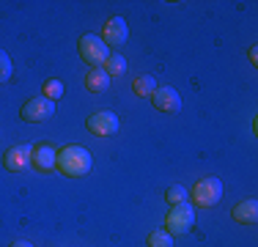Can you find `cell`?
Segmentation results:
<instances>
[{
    "label": "cell",
    "mask_w": 258,
    "mask_h": 247,
    "mask_svg": "<svg viewBox=\"0 0 258 247\" xmlns=\"http://www.w3.org/2000/svg\"><path fill=\"white\" fill-rule=\"evenodd\" d=\"M55 168L69 178H80V176H88L91 173L94 157H91V151L83 146H63L58 151V157H55Z\"/></svg>",
    "instance_id": "1"
},
{
    "label": "cell",
    "mask_w": 258,
    "mask_h": 247,
    "mask_svg": "<svg viewBox=\"0 0 258 247\" xmlns=\"http://www.w3.org/2000/svg\"><path fill=\"white\" fill-rule=\"evenodd\" d=\"M77 47H80V58H83L88 66H94V69L104 66V60L110 58V47L102 41V36L85 33V36H80V44Z\"/></svg>",
    "instance_id": "2"
},
{
    "label": "cell",
    "mask_w": 258,
    "mask_h": 247,
    "mask_svg": "<svg viewBox=\"0 0 258 247\" xmlns=\"http://www.w3.org/2000/svg\"><path fill=\"white\" fill-rule=\"evenodd\" d=\"M195 225V206L192 203H181V206H170L168 217H165V231L170 236H181V233H189Z\"/></svg>",
    "instance_id": "3"
},
{
    "label": "cell",
    "mask_w": 258,
    "mask_h": 247,
    "mask_svg": "<svg viewBox=\"0 0 258 247\" xmlns=\"http://www.w3.org/2000/svg\"><path fill=\"white\" fill-rule=\"evenodd\" d=\"M220 198H223V181H220V178H214V176L201 178V181L192 187V201H195V206H201V209L217 206Z\"/></svg>",
    "instance_id": "4"
},
{
    "label": "cell",
    "mask_w": 258,
    "mask_h": 247,
    "mask_svg": "<svg viewBox=\"0 0 258 247\" xmlns=\"http://www.w3.org/2000/svg\"><path fill=\"white\" fill-rule=\"evenodd\" d=\"M20 115H22V121H28V124L47 121L55 115V102H50L47 96H36V99H30V102L22 104Z\"/></svg>",
    "instance_id": "5"
},
{
    "label": "cell",
    "mask_w": 258,
    "mask_h": 247,
    "mask_svg": "<svg viewBox=\"0 0 258 247\" xmlns=\"http://www.w3.org/2000/svg\"><path fill=\"white\" fill-rule=\"evenodd\" d=\"M85 127H88V132L96 135V138H110V135L118 132V115H115L113 110H99V113L88 115Z\"/></svg>",
    "instance_id": "6"
},
{
    "label": "cell",
    "mask_w": 258,
    "mask_h": 247,
    "mask_svg": "<svg viewBox=\"0 0 258 247\" xmlns=\"http://www.w3.org/2000/svg\"><path fill=\"white\" fill-rule=\"evenodd\" d=\"M129 30H126V20L124 17H110L102 28V41L107 47H121L126 41Z\"/></svg>",
    "instance_id": "7"
},
{
    "label": "cell",
    "mask_w": 258,
    "mask_h": 247,
    "mask_svg": "<svg viewBox=\"0 0 258 247\" xmlns=\"http://www.w3.org/2000/svg\"><path fill=\"white\" fill-rule=\"evenodd\" d=\"M30 157H33V146L22 143V146H14V148L6 151L3 165H6V170H11V173H22L30 165Z\"/></svg>",
    "instance_id": "8"
},
{
    "label": "cell",
    "mask_w": 258,
    "mask_h": 247,
    "mask_svg": "<svg viewBox=\"0 0 258 247\" xmlns=\"http://www.w3.org/2000/svg\"><path fill=\"white\" fill-rule=\"evenodd\" d=\"M151 102H154V107L159 110V113H179L181 110V96H179V91L176 88H159L157 85V91L151 94Z\"/></svg>",
    "instance_id": "9"
},
{
    "label": "cell",
    "mask_w": 258,
    "mask_h": 247,
    "mask_svg": "<svg viewBox=\"0 0 258 247\" xmlns=\"http://www.w3.org/2000/svg\"><path fill=\"white\" fill-rule=\"evenodd\" d=\"M55 157H58V151H55L52 146H36L33 148V157H30V165H33L36 170H41V173H47V170H52L55 168Z\"/></svg>",
    "instance_id": "10"
},
{
    "label": "cell",
    "mask_w": 258,
    "mask_h": 247,
    "mask_svg": "<svg viewBox=\"0 0 258 247\" xmlns=\"http://www.w3.org/2000/svg\"><path fill=\"white\" fill-rule=\"evenodd\" d=\"M231 217L236 220V222H242V225H255V220H258V201H242V203H236V206L231 209Z\"/></svg>",
    "instance_id": "11"
},
{
    "label": "cell",
    "mask_w": 258,
    "mask_h": 247,
    "mask_svg": "<svg viewBox=\"0 0 258 247\" xmlns=\"http://www.w3.org/2000/svg\"><path fill=\"white\" fill-rule=\"evenodd\" d=\"M110 85V77L104 74V69H91L85 74V88L91 91V94H104Z\"/></svg>",
    "instance_id": "12"
},
{
    "label": "cell",
    "mask_w": 258,
    "mask_h": 247,
    "mask_svg": "<svg viewBox=\"0 0 258 247\" xmlns=\"http://www.w3.org/2000/svg\"><path fill=\"white\" fill-rule=\"evenodd\" d=\"M124 72H126V58L118 52H110V58L104 60V74L107 77H121Z\"/></svg>",
    "instance_id": "13"
},
{
    "label": "cell",
    "mask_w": 258,
    "mask_h": 247,
    "mask_svg": "<svg viewBox=\"0 0 258 247\" xmlns=\"http://www.w3.org/2000/svg\"><path fill=\"white\" fill-rule=\"evenodd\" d=\"M132 88H135V94L138 96H149L157 91V80L151 77V74H140V77H135V83H132Z\"/></svg>",
    "instance_id": "14"
},
{
    "label": "cell",
    "mask_w": 258,
    "mask_h": 247,
    "mask_svg": "<svg viewBox=\"0 0 258 247\" xmlns=\"http://www.w3.org/2000/svg\"><path fill=\"white\" fill-rule=\"evenodd\" d=\"M165 201H168L170 206H181V203H187V190H184L181 184H173V187H168V193H165Z\"/></svg>",
    "instance_id": "15"
},
{
    "label": "cell",
    "mask_w": 258,
    "mask_h": 247,
    "mask_svg": "<svg viewBox=\"0 0 258 247\" xmlns=\"http://www.w3.org/2000/svg\"><path fill=\"white\" fill-rule=\"evenodd\" d=\"M146 242H149V247H173V236L168 231H151Z\"/></svg>",
    "instance_id": "16"
},
{
    "label": "cell",
    "mask_w": 258,
    "mask_h": 247,
    "mask_svg": "<svg viewBox=\"0 0 258 247\" xmlns=\"http://www.w3.org/2000/svg\"><path fill=\"white\" fill-rule=\"evenodd\" d=\"M41 94L50 99V102H55V99L63 96V83H60V80H47L44 88H41Z\"/></svg>",
    "instance_id": "17"
},
{
    "label": "cell",
    "mask_w": 258,
    "mask_h": 247,
    "mask_svg": "<svg viewBox=\"0 0 258 247\" xmlns=\"http://www.w3.org/2000/svg\"><path fill=\"white\" fill-rule=\"evenodd\" d=\"M11 72H14V66H11L9 52H6V49H0V83H9Z\"/></svg>",
    "instance_id": "18"
},
{
    "label": "cell",
    "mask_w": 258,
    "mask_h": 247,
    "mask_svg": "<svg viewBox=\"0 0 258 247\" xmlns=\"http://www.w3.org/2000/svg\"><path fill=\"white\" fill-rule=\"evenodd\" d=\"M11 247H33V244H30V242H14Z\"/></svg>",
    "instance_id": "19"
}]
</instances>
